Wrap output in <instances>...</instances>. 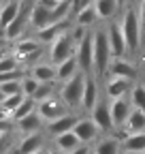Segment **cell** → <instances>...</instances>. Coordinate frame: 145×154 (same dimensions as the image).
<instances>
[{
	"instance_id": "1",
	"label": "cell",
	"mask_w": 145,
	"mask_h": 154,
	"mask_svg": "<svg viewBox=\"0 0 145 154\" xmlns=\"http://www.w3.org/2000/svg\"><path fill=\"white\" fill-rule=\"evenodd\" d=\"M111 43H109V32L98 30L94 32V71L96 73H105L111 60Z\"/></svg>"
},
{
	"instance_id": "2",
	"label": "cell",
	"mask_w": 145,
	"mask_h": 154,
	"mask_svg": "<svg viewBox=\"0 0 145 154\" xmlns=\"http://www.w3.org/2000/svg\"><path fill=\"white\" fill-rule=\"evenodd\" d=\"M85 82H87V77H85L83 73H75L70 79H66V84H64V88H62V101H64L68 107L81 105V101H83V90H85Z\"/></svg>"
},
{
	"instance_id": "3",
	"label": "cell",
	"mask_w": 145,
	"mask_h": 154,
	"mask_svg": "<svg viewBox=\"0 0 145 154\" xmlns=\"http://www.w3.org/2000/svg\"><path fill=\"white\" fill-rule=\"evenodd\" d=\"M122 30H124V36H126V43H128V49L135 51L139 47V41H141V24H139V15L135 11L124 13Z\"/></svg>"
},
{
	"instance_id": "4",
	"label": "cell",
	"mask_w": 145,
	"mask_h": 154,
	"mask_svg": "<svg viewBox=\"0 0 145 154\" xmlns=\"http://www.w3.org/2000/svg\"><path fill=\"white\" fill-rule=\"evenodd\" d=\"M77 60H79V69L83 73H90L94 69V36L92 34H87L77 45Z\"/></svg>"
},
{
	"instance_id": "5",
	"label": "cell",
	"mask_w": 145,
	"mask_h": 154,
	"mask_svg": "<svg viewBox=\"0 0 145 154\" xmlns=\"http://www.w3.org/2000/svg\"><path fill=\"white\" fill-rule=\"evenodd\" d=\"M70 56H72V36L64 32L51 45V62L60 64V62H64L66 58H70Z\"/></svg>"
},
{
	"instance_id": "6",
	"label": "cell",
	"mask_w": 145,
	"mask_h": 154,
	"mask_svg": "<svg viewBox=\"0 0 145 154\" xmlns=\"http://www.w3.org/2000/svg\"><path fill=\"white\" fill-rule=\"evenodd\" d=\"M132 109H135L132 101L124 99V96H120V99H113V103H111V116H113L115 126H124Z\"/></svg>"
},
{
	"instance_id": "7",
	"label": "cell",
	"mask_w": 145,
	"mask_h": 154,
	"mask_svg": "<svg viewBox=\"0 0 145 154\" xmlns=\"http://www.w3.org/2000/svg\"><path fill=\"white\" fill-rule=\"evenodd\" d=\"M107 32H109V43H111L113 56H122L124 51H130L128 43H126V36H124V30H122V24H111Z\"/></svg>"
},
{
	"instance_id": "8",
	"label": "cell",
	"mask_w": 145,
	"mask_h": 154,
	"mask_svg": "<svg viewBox=\"0 0 145 154\" xmlns=\"http://www.w3.org/2000/svg\"><path fill=\"white\" fill-rule=\"evenodd\" d=\"M75 135L81 139V143H87V141H94L96 139V135H98V124L94 122V118H83L75 124Z\"/></svg>"
},
{
	"instance_id": "9",
	"label": "cell",
	"mask_w": 145,
	"mask_h": 154,
	"mask_svg": "<svg viewBox=\"0 0 145 154\" xmlns=\"http://www.w3.org/2000/svg\"><path fill=\"white\" fill-rule=\"evenodd\" d=\"M92 118H94V122L98 124L100 131H111L115 126L113 116H111V109H109L107 103H96V107L92 109Z\"/></svg>"
},
{
	"instance_id": "10",
	"label": "cell",
	"mask_w": 145,
	"mask_h": 154,
	"mask_svg": "<svg viewBox=\"0 0 145 154\" xmlns=\"http://www.w3.org/2000/svg\"><path fill=\"white\" fill-rule=\"evenodd\" d=\"M66 30H68V19L53 22V24H49V26H45V28L39 30V41H43V43H53V41H56L60 34H64Z\"/></svg>"
},
{
	"instance_id": "11",
	"label": "cell",
	"mask_w": 145,
	"mask_h": 154,
	"mask_svg": "<svg viewBox=\"0 0 145 154\" xmlns=\"http://www.w3.org/2000/svg\"><path fill=\"white\" fill-rule=\"evenodd\" d=\"M64 103V101H62ZM60 101H53V99H47V101H43V103H39V113L43 116L45 120H56V118H60V116H64L66 113V109H64V105H62Z\"/></svg>"
},
{
	"instance_id": "12",
	"label": "cell",
	"mask_w": 145,
	"mask_h": 154,
	"mask_svg": "<svg viewBox=\"0 0 145 154\" xmlns=\"http://www.w3.org/2000/svg\"><path fill=\"white\" fill-rule=\"evenodd\" d=\"M30 22H32V26H34L36 30H41V28H45V26L53 24L51 9H47V7H43V5L39 2V5H36V7L30 11Z\"/></svg>"
},
{
	"instance_id": "13",
	"label": "cell",
	"mask_w": 145,
	"mask_h": 154,
	"mask_svg": "<svg viewBox=\"0 0 145 154\" xmlns=\"http://www.w3.org/2000/svg\"><path fill=\"white\" fill-rule=\"evenodd\" d=\"M75 116H70V113H64V116H60V118H56V120H51L49 122V133L53 135V137H58V135H64V133H68V131H72L75 128Z\"/></svg>"
},
{
	"instance_id": "14",
	"label": "cell",
	"mask_w": 145,
	"mask_h": 154,
	"mask_svg": "<svg viewBox=\"0 0 145 154\" xmlns=\"http://www.w3.org/2000/svg\"><path fill=\"white\" fill-rule=\"evenodd\" d=\"M124 131H126V135L143 133L145 131V111L135 107L130 111V116H128V120H126V124H124Z\"/></svg>"
},
{
	"instance_id": "15",
	"label": "cell",
	"mask_w": 145,
	"mask_h": 154,
	"mask_svg": "<svg viewBox=\"0 0 145 154\" xmlns=\"http://www.w3.org/2000/svg\"><path fill=\"white\" fill-rule=\"evenodd\" d=\"M28 17H30V13H28V9H26V5H22L17 17L7 26V38H17V36H19V34L24 32V28H26V19H28Z\"/></svg>"
},
{
	"instance_id": "16",
	"label": "cell",
	"mask_w": 145,
	"mask_h": 154,
	"mask_svg": "<svg viewBox=\"0 0 145 154\" xmlns=\"http://www.w3.org/2000/svg\"><path fill=\"white\" fill-rule=\"evenodd\" d=\"M130 82L132 79H126V77H113V79L107 84V94L111 96V99L126 96V92H128V88H130Z\"/></svg>"
},
{
	"instance_id": "17",
	"label": "cell",
	"mask_w": 145,
	"mask_h": 154,
	"mask_svg": "<svg viewBox=\"0 0 145 154\" xmlns=\"http://www.w3.org/2000/svg\"><path fill=\"white\" fill-rule=\"evenodd\" d=\"M43 116L41 113H28L26 118H22V120H17V126H19V131H24L26 135H32V133H36L41 128V124H43Z\"/></svg>"
},
{
	"instance_id": "18",
	"label": "cell",
	"mask_w": 145,
	"mask_h": 154,
	"mask_svg": "<svg viewBox=\"0 0 145 154\" xmlns=\"http://www.w3.org/2000/svg\"><path fill=\"white\" fill-rule=\"evenodd\" d=\"M41 146H43V137L36 135V133H32V135H28V137H24V141L19 143V148H17L15 154H34V152L41 150Z\"/></svg>"
},
{
	"instance_id": "19",
	"label": "cell",
	"mask_w": 145,
	"mask_h": 154,
	"mask_svg": "<svg viewBox=\"0 0 145 154\" xmlns=\"http://www.w3.org/2000/svg\"><path fill=\"white\" fill-rule=\"evenodd\" d=\"M56 146H58L62 152H72L75 148L81 146V139L75 135V131H68V133L58 135V137H56Z\"/></svg>"
},
{
	"instance_id": "20",
	"label": "cell",
	"mask_w": 145,
	"mask_h": 154,
	"mask_svg": "<svg viewBox=\"0 0 145 154\" xmlns=\"http://www.w3.org/2000/svg\"><path fill=\"white\" fill-rule=\"evenodd\" d=\"M96 82L92 79V77H87V82H85V90H83V101H81V107L83 109H94L96 107V103H98V99H96Z\"/></svg>"
},
{
	"instance_id": "21",
	"label": "cell",
	"mask_w": 145,
	"mask_h": 154,
	"mask_svg": "<svg viewBox=\"0 0 145 154\" xmlns=\"http://www.w3.org/2000/svg\"><path fill=\"white\" fill-rule=\"evenodd\" d=\"M111 73L113 77H126V79H135L137 77V69L130 64V62H126V60H113L111 64Z\"/></svg>"
},
{
	"instance_id": "22",
	"label": "cell",
	"mask_w": 145,
	"mask_h": 154,
	"mask_svg": "<svg viewBox=\"0 0 145 154\" xmlns=\"http://www.w3.org/2000/svg\"><path fill=\"white\" fill-rule=\"evenodd\" d=\"M122 146H124V143H120L115 137H105V139H100V141L96 143L94 154H120Z\"/></svg>"
},
{
	"instance_id": "23",
	"label": "cell",
	"mask_w": 145,
	"mask_h": 154,
	"mask_svg": "<svg viewBox=\"0 0 145 154\" xmlns=\"http://www.w3.org/2000/svg\"><path fill=\"white\" fill-rule=\"evenodd\" d=\"M77 66H79V60H77V54L75 56H70V58H66L64 62H60L58 64V79H70L72 75H75V71H77Z\"/></svg>"
},
{
	"instance_id": "24",
	"label": "cell",
	"mask_w": 145,
	"mask_h": 154,
	"mask_svg": "<svg viewBox=\"0 0 145 154\" xmlns=\"http://www.w3.org/2000/svg\"><path fill=\"white\" fill-rule=\"evenodd\" d=\"M94 7L98 11V17L100 19H109V17H113L115 11L120 9L117 5V0H94Z\"/></svg>"
},
{
	"instance_id": "25",
	"label": "cell",
	"mask_w": 145,
	"mask_h": 154,
	"mask_svg": "<svg viewBox=\"0 0 145 154\" xmlns=\"http://www.w3.org/2000/svg\"><path fill=\"white\" fill-rule=\"evenodd\" d=\"M124 150H128V152H145V131L143 133H135V135H126Z\"/></svg>"
},
{
	"instance_id": "26",
	"label": "cell",
	"mask_w": 145,
	"mask_h": 154,
	"mask_svg": "<svg viewBox=\"0 0 145 154\" xmlns=\"http://www.w3.org/2000/svg\"><path fill=\"white\" fill-rule=\"evenodd\" d=\"M96 19H98V11L92 5H87V7L77 11V26H92Z\"/></svg>"
},
{
	"instance_id": "27",
	"label": "cell",
	"mask_w": 145,
	"mask_h": 154,
	"mask_svg": "<svg viewBox=\"0 0 145 154\" xmlns=\"http://www.w3.org/2000/svg\"><path fill=\"white\" fill-rule=\"evenodd\" d=\"M19 9H22V5H19V2H9L2 11H0V28H4V30H7V26L13 22L15 17H17Z\"/></svg>"
},
{
	"instance_id": "28",
	"label": "cell",
	"mask_w": 145,
	"mask_h": 154,
	"mask_svg": "<svg viewBox=\"0 0 145 154\" xmlns=\"http://www.w3.org/2000/svg\"><path fill=\"white\" fill-rule=\"evenodd\" d=\"M32 75H34L39 82H53V79L58 77V69H53V66H49V64H36L34 71H32Z\"/></svg>"
},
{
	"instance_id": "29",
	"label": "cell",
	"mask_w": 145,
	"mask_h": 154,
	"mask_svg": "<svg viewBox=\"0 0 145 154\" xmlns=\"http://www.w3.org/2000/svg\"><path fill=\"white\" fill-rule=\"evenodd\" d=\"M34 105H36V101L32 99V96H26V99H24V103L19 105V107H17L13 113H11V120H22V118H26V116L28 113H32L34 111Z\"/></svg>"
},
{
	"instance_id": "30",
	"label": "cell",
	"mask_w": 145,
	"mask_h": 154,
	"mask_svg": "<svg viewBox=\"0 0 145 154\" xmlns=\"http://www.w3.org/2000/svg\"><path fill=\"white\" fill-rule=\"evenodd\" d=\"M51 94H53V82H41V86L36 88V92H34L32 99L36 103H43V101L51 99Z\"/></svg>"
},
{
	"instance_id": "31",
	"label": "cell",
	"mask_w": 145,
	"mask_h": 154,
	"mask_svg": "<svg viewBox=\"0 0 145 154\" xmlns=\"http://www.w3.org/2000/svg\"><path fill=\"white\" fill-rule=\"evenodd\" d=\"M24 99H26V94H24V92H19V94H11V96H7V99L2 101V105H0V107L7 109L9 113H13L17 107L24 103Z\"/></svg>"
},
{
	"instance_id": "32",
	"label": "cell",
	"mask_w": 145,
	"mask_h": 154,
	"mask_svg": "<svg viewBox=\"0 0 145 154\" xmlns=\"http://www.w3.org/2000/svg\"><path fill=\"white\" fill-rule=\"evenodd\" d=\"M41 86V82L36 79L34 75H30V77H22V92L26 94V96H34V92H36V88Z\"/></svg>"
},
{
	"instance_id": "33",
	"label": "cell",
	"mask_w": 145,
	"mask_h": 154,
	"mask_svg": "<svg viewBox=\"0 0 145 154\" xmlns=\"http://www.w3.org/2000/svg\"><path fill=\"white\" fill-rule=\"evenodd\" d=\"M130 101L137 109H143L145 111V88L143 86H135L132 88V96H130Z\"/></svg>"
},
{
	"instance_id": "34",
	"label": "cell",
	"mask_w": 145,
	"mask_h": 154,
	"mask_svg": "<svg viewBox=\"0 0 145 154\" xmlns=\"http://www.w3.org/2000/svg\"><path fill=\"white\" fill-rule=\"evenodd\" d=\"M34 51H39V41H22V43H17V54H19L22 58L30 56Z\"/></svg>"
},
{
	"instance_id": "35",
	"label": "cell",
	"mask_w": 145,
	"mask_h": 154,
	"mask_svg": "<svg viewBox=\"0 0 145 154\" xmlns=\"http://www.w3.org/2000/svg\"><path fill=\"white\" fill-rule=\"evenodd\" d=\"M0 90L4 92V96L19 94L22 92V79H13V82H7V84H0Z\"/></svg>"
},
{
	"instance_id": "36",
	"label": "cell",
	"mask_w": 145,
	"mask_h": 154,
	"mask_svg": "<svg viewBox=\"0 0 145 154\" xmlns=\"http://www.w3.org/2000/svg\"><path fill=\"white\" fill-rule=\"evenodd\" d=\"M4 71H17V60L13 56H2L0 58V73Z\"/></svg>"
},
{
	"instance_id": "37",
	"label": "cell",
	"mask_w": 145,
	"mask_h": 154,
	"mask_svg": "<svg viewBox=\"0 0 145 154\" xmlns=\"http://www.w3.org/2000/svg\"><path fill=\"white\" fill-rule=\"evenodd\" d=\"M13 79H19V73H17V71H4V73H0V84H7V82H13Z\"/></svg>"
},
{
	"instance_id": "38",
	"label": "cell",
	"mask_w": 145,
	"mask_h": 154,
	"mask_svg": "<svg viewBox=\"0 0 145 154\" xmlns=\"http://www.w3.org/2000/svg\"><path fill=\"white\" fill-rule=\"evenodd\" d=\"M11 128V120H0V135H7Z\"/></svg>"
},
{
	"instance_id": "39",
	"label": "cell",
	"mask_w": 145,
	"mask_h": 154,
	"mask_svg": "<svg viewBox=\"0 0 145 154\" xmlns=\"http://www.w3.org/2000/svg\"><path fill=\"white\" fill-rule=\"evenodd\" d=\"M41 5H43V7H47V9H51V11H53V9H56V7H58V5H60V0H41Z\"/></svg>"
},
{
	"instance_id": "40",
	"label": "cell",
	"mask_w": 145,
	"mask_h": 154,
	"mask_svg": "<svg viewBox=\"0 0 145 154\" xmlns=\"http://www.w3.org/2000/svg\"><path fill=\"white\" fill-rule=\"evenodd\" d=\"M70 154H92V152H90V148H87V146H79V148L72 150Z\"/></svg>"
},
{
	"instance_id": "41",
	"label": "cell",
	"mask_w": 145,
	"mask_h": 154,
	"mask_svg": "<svg viewBox=\"0 0 145 154\" xmlns=\"http://www.w3.org/2000/svg\"><path fill=\"white\" fill-rule=\"evenodd\" d=\"M4 137H7V135H4ZM4 137L0 139V154H4V152H7V139H4Z\"/></svg>"
},
{
	"instance_id": "42",
	"label": "cell",
	"mask_w": 145,
	"mask_h": 154,
	"mask_svg": "<svg viewBox=\"0 0 145 154\" xmlns=\"http://www.w3.org/2000/svg\"><path fill=\"white\" fill-rule=\"evenodd\" d=\"M141 17H143V28H145V0L141 2Z\"/></svg>"
},
{
	"instance_id": "43",
	"label": "cell",
	"mask_w": 145,
	"mask_h": 154,
	"mask_svg": "<svg viewBox=\"0 0 145 154\" xmlns=\"http://www.w3.org/2000/svg\"><path fill=\"white\" fill-rule=\"evenodd\" d=\"M4 99H7V96H4V92L0 90V105H2V101H4Z\"/></svg>"
},
{
	"instance_id": "44",
	"label": "cell",
	"mask_w": 145,
	"mask_h": 154,
	"mask_svg": "<svg viewBox=\"0 0 145 154\" xmlns=\"http://www.w3.org/2000/svg\"><path fill=\"white\" fill-rule=\"evenodd\" d=\"M117 5H120V9H122V7L126 5V0H117Z\"/></svg>"
},
{
	"instance_id": "45",
	"label": "cell",
	"mask_w": 145,
	"mask_h": 154,
	"mask_svg": "<svg viewBox=\"0 0 145 154\" xmlns=\"http://www.w3.org/2000/svg\"><path fill=\"white\" fill-rule=\"evenodd\" d=\"M34 154H47V150H39V152H34Z\"/></svg>"
},
{
	"instance_id": "46",
	"label": "cell",
	"mask_w": 145,
	"mask_h": 154,
	"mask_svg": "<svg viewBox=\"0 0 145 154\" xmlns=\"http://www.w3.org/2000/svg\"><path fill=\"white\" fill-rule=\"evenodd\" d=\"M132 154H145V152H132Z\"/></svg>"
},
{
	"instance_id": "47",
	"label": "cell",
	"mask_w": 145,
	"mask_h": 154,
	"mask_svg": "<svg viewBox=\"0 0 145 154\" xmlns=\"http://www.w3.org/2000/svg\"><path fill=\"white\" fill-rule=\"evenodd\" d=\"M60 2H62V0H60Z\"/></svg>"
},
{
	"instance_id": "48",
	"label": "cell",
	"mask_w": 145,
	"mask_h": 154,
	"mask_svg": "<svg viewBox=\"0 0 145 154\" xmlns=\"http://www.w3.org/2000/svg\"><path fill=\"white\" fill-rule=\"evenodd\" d=\"M0 58H2V56H0Z\"/></svg>"
}]
</instances>
